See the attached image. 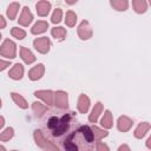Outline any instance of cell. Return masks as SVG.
Here are the masks:
<instances>
[{"label":"cell","mask_w":151,"mask_h":151,"mask_svg":"<svg viewBox=\"0 0 151 151\" xmlns=\"http://www.w3.org/2000/svg\"><path fill=\"white\" fill-rule=\"evenodd\" d=\"M34 139H35V143L38 146L42 147L44 151H60L52 142H50L48 139H46L44 137V134L41 133V131L39 130H35L34 131Z\"/></svg>","instance_id":"6da1fadb"},{"label":"cell","mask_w":151,"mask_h":151,"mask_svg":"<svg viewBox=\"0 0 151 151\" xmlns=\"http://www.w3.org/2000/svg\"><path fill=\"white\" fill-rule=\"evenodd\" d=\"M70 120H71V116H70V114H65L61 119H59L58 125L52 130V134H53L54 137H60V136H63V134L67 131V129H68Z\"/></svg>","instance_id":"7a4b0ae2"},{"label":"cell","mask_w":151,"mask_h":151,"mask_svg":"<svg viewBox=\"0 0 151 151\" xmlns=\"http://www.w3.org/2000/svg\"><path fill=\"white\" fill-rule=\"evenodd\" d=\"M15 44L9 40V39H6L4 41V44L0 46V54L6 57V58H15Z\"/></svg>","instance_id":"3957f363"},{"label":"cell","mask_w":151,"mask_h":151,"mask_svg":"<svg viewBox=\"0 0 151 151\" xmlns=\"http://www.w3.org/2000/svg\"><path fill=\"white\" fill-rule=\"evenodd\" d=\"M33 45L35 47V50L40 53H47L51 46V41L47 37H41V38H37L33 41Z\"/></svg>","instance_id":"277c9868"},{"label":"cell","mask_w":151,"mask_h":151,"mask_svg":"<svg viewBox=\"0 0 151 151\" xmlns=\"http://www.w3.org/2000/svg\"><path fill=\"white\" fill-rule=\"evenodd\" d=\"M78 35L83 40H87L92 37V29H91V26L87 21H85V20L81 21V24L78 27Z\"/></svg>","instance_id":"5b68a950"},{"label":"cell","mask_w":151,"mask_h":151,"mask_svg":"<svg viewBox=\"0 0 151 151\" xmlns=\"http://www.w3.org/2000/svg\"><path fill=\"white\" fill-rule=\"evenodd\" d=\"M34 96L38 97V98H40V99H42L47 105H53V104H54V100H53L54 93H53L52 91H50V90L35 91V92H34Z\"/></svg>","instance_id":"8992f818"},{"label":"cell","mask_w":151,"mask_h":151,"mask_svg":"<svg viewBox=\"0 0 151 151\" xmlns=\"http://www.w3.org/2000/svg\"><path fill=\"white\" fill-rule=\"evenodd\" d=\"M55 97V105L59 109H67L68 106V98H67V93L64 91H57L54 93Z\"/></svg>","instance_id":"52a82bcc"},{"label":"cell","mask_w":151,"mask_h":151,"mask_svg":"<svg viewBox=\"0 0 151 151\" xmlns=\"http://www.w3.org/2000/svg\"><path fill=\"white\" fill-rule=\"evenodd\" d=\"M32 19H33V15H32L29 8L28 7H24V9L21 12V15L19 18V24L22 25V26H28L31 24Z\"/></svg>","instance_id":"ba28073f"},{"label":"cell","mask_w":151,"mask_h":151,"mask_svg":"<svg viewBox=\"0 0 151 151\" xmlns=\"http://www.w3.org/2000/svg\"><path fill=\"white\" fill-rule=\"evenodd\" d=\"M44 71H45L44 65H42V64H38L37 66H34V67L28 72V77H29V79H32V80H38V79H40V78L42 77Z\"/></svg>","instance_id":"9c48e42d"},{"label":"cell","mask_w":151,"mask_h":151,"mask_svg":"<svg viewBox=\"0 0 151 151\" xmlns=\"http://www.w3.org/2000/svg\"><path fill=\"white\" fill-rule=\"evenodd\" d=\"M35 8H37V13H38L39 15L44 17V15H47V14H48V12H50V9H51V4H50L48 1L42 0V1L37 2Z\"/></svg>","instance_id":"30bf717a"},{"label":"cell","mask_w":151,"mask_h":151,"mask_svg":"<svg viewBox=\"0 0 151 151\" xmlns=\"http://www.w3.org/2000/svg\"><path fill=\"white\" fill-rule=\"evenodd\" d=\"M90 106V99L86 94H80L78 99V110L80 113H86Z\"/></svg>","instance_id":"8fae6325"},{"label":"cell","mask_w":151,"mask_h":151,"mask_svg":"<svg viewBox=\"0 0 151 151\" xmlns=\"http://www.w3.org/2000/svg\"><path fill=\"white\" fill-rule=\"evenodd\" d=\"M132 124H133V122L129 117H126V116H122L118 119V129L122 132H125V131L130 130V127L132 126Z\"/></svg>","instance_id":"7c38bea8"},{"label":"cell","mask_w":151,"mask_h":151,"mask_svg":"<svg viewBox=\"0 0 151 151\" xmlns=\"http://www.w3.org/2000/svg\"><path fill=\"white\" fill-rule=\"evenodd\" d=\"M22 74H24V67H22V65H21V64H19V63H18V64H15V65L13 66V68L8 72L9 78L15 79V80L21 79Z\"/></svg>","instance_id":"4fadbf2b"},{"label":"cell","mask_w":151,"mask_h":151,"mask_svg":"<svg viewBox=\"0 0 151 151\" xmlns=\"http://www.w3.org/2000/svg\"><path fill=\"white\" fill-rule=\"evenodd\" d=\"M20 55L26 64H32L35 60V57L33 55V53L26 47H20Z\"/></svg>","instance_id":"5bb4252c"},{"label":"cell","mask_w":151,"mask_h":151,"mask_svg":"<svg viewBox=\"0 0 151 151\" xmlns=\"http://www.w3.org/2000/svg\"><path fill=\"white\" fill-rule=\"evenodd\" d=\"M101 111H103V105H101V103H97V104L94 105V107H93V110H92L90 117H88V120H90L91 123H96L97 119H98V117H99V114L101 113Z\"/></svg>","instance_id":"9a60e30c"},{"label":"cell","mask_w":151,"mask_h":151,"mask_svg":"<svg viewBox=\"0 0 151 151\" xmlns=\"http://www.w3.org/2000/svg\"><path fill=\"white\" fill-rule=\"evenodd\" d=\"M149 130H150V124L146 123V122H145V123H142V124H139L138 127L136 129V131H134V137L142 138Z\"/></svg>","instance_id":"2e32d148"},{"label":"cell","mask_w":151,"mask_h":151,"mask_svg":"<svg viewBox=\"0 0 151 151\" xmlns=\"http://www.w3.org/2000/svg\"><path fill=\"white\" fill-rule=\"evenodd\" d=\"M48 27V22L47 21H38L33 27H32V33L33 34H39V33H42L47 29Z\"/></svg>","instance_id":"e0dca14e"},{"label":"cell","mask_w":151,"mask_h":151,"mask_svg":"<svg viewBox=\"0 0 151 151\" xmlns=\"http://www.w3.org/2000/svg\"><path fill=\"white\" fill-rule=\"evenodd\" d=\"M132 6L134 8V11L137 13H143L146 11V7H147V4L145 0H133L132 1Z\"/></svg>","instance_id":"ac0fdd59"},{"label":"cell","mask_w":151,"mask_h":151,"mask_svg":"<svg viewBox=\"0 0 151 151\" xmlns=\"http://www.w3.org/2000/svg\"><path fill=\"white\" fill-rule=\"evenodd\" d=\"M101 125L104 127H106V129L112 127V113L109 110L105 111V113H104V116L101 118Z\"/></svg>","instance_id":"d6986e66"},{"label":"cell","mask_w":151,"mask_h":151,"mask_svg":"<svg viewBox=\"0 0 151 151\" xmlns=\"http://www.w3.org/2000/svg\"><path fill=\"white\" fill-rule=\"evenodd\" d=\"M51 33L58 40H63L66 37V29L64 27H54V28H52V32Z\"/></svg>","instance_id":"ffe728a7"},{"label":"cell","mask_w":151,"mask_h":151,"mask_svg":"<svg viewBox=\"0 0 151 151\" xmlns=\"http://www.w3.org/2000/svg\"><path fill=\"white\" fill-rule=\"evenodd\" d=\"M12 99L14 100V103H15L18 106H20V107H22V109H26V107L28 106L27 101H26L20 94H18V93H15V92L12 93Z\"/></svg>","instance_id":"44dd1931"},{"label":"cell","mask_w":151,"mask_h":151,"mask_svg":"<svg viewBox=\"0 0 151 151\" xmlns=\"http://www.w3.org/2000/svg\"><path fill=\"white\" fill-rule=\"evenodd\" d=\"M92 133H93V138L96 139V140H100L101 138H104V137H106L107 136V131H104V130H101V129H99V127H97V126H93L92 129Z\"/></svg>","instance_id":"7402d4cb"},{"label":"cell","mask_w":151,"mask_h":151,"mask_svg":"<svg viewBox=\"0 0 151 151\" xmlns=\"http://www.w3.org/2000/svg\"><path fill=\"white\" fill-rule=\"evenodd\" d=\"M127 5L129 4L126 0H112L111 1V6H113L118 11H125L127 8Z\"/></svg>","instance_id":"603a6c76"},{"label":"cell","mask_w":151,"mask_h":151,"mask_svg":"<svg viewBox=\"0 0 151 151\" xmlns=\"http://www.w3.org/2000/svg\"><path fill=\"white\" fill-rule=\"evenodd\" d=\"M20 5L18 2H12L9 6H8V9H7V15L9 17V19H14L17 13H18V9H19Z\"/></svg>","instance_id":"cb8c5ba5"},{"label":"cell","mask_w":151,"mask_h":151,"mask_svg":"<svg viewBox=\"0 0 151 151\" xmlns=\"http://www.w3.org/2000/svg\"><path fill=\"white\" fill-rule=\"evenodd\" d=\"M46 110H47V107L44 106L42 104H40V103H38V101L33 103V111H34V113L37 114V117H41V116L46 112Z\"/></svg>","instance_id":"d4e9b609"},{"label":"cell","mask_w":151,"mask_h":151,"mask_svg":"<svg viewBox=\"0 0 151 151\" xmlns=\"http://www.w3.org/2000/svg\"><path fill=\"white\" fill-rule=\"evenodd\" d=\"M76 21H77V15H76V13L72 12V11H68V12L66 13V19H65L66 25L70 26V27H72V26L76 25Z\"/></svg>","instance_id":"484cf974"},{"label":"cell","mask_w":151,"mask_h":151,"mask_svg":"<svg viewBox=\"0 0 151 151\" xmlns=\"http://www.w3.org/2000/svg\"><path fill=\"white\" fill-rule=\"evenodd\" d=\"M63 145H64V149H65L66 151H78V147H77L76 144L70 139V137H67V138L64 140Z\"/></svg>","instance_id":"4316f807"},{"label":"cell","mask_w":151,"mask_h":151,"mask_svg":"<svg viewBox=\"0 0 151 151\" xmlns=\"http://www.w3.org/2000/svg\"><path fill=\"white\" fill-rule=\"evenodd\" d=\"M13 129L12 127H7L4 132H1L0 133V140H4V142H7V140H9L12 137H13Z\"/></svg>","instance_id":"83f0119b"},{"label":"cell","mask_w":151,"mask_h":151,"mask_svg":"<svg viewBox=\"0 0 151 151\" xmlns=\"http://www.w3.org/2000/svg\"><path fill=\"white\" fill-rule=\"evenodd\" d=\"M11 33L17 39H24L25 35H26V32L24 29H21V28H18V27H13L12 31H11Z\"/></svg>","instance_id":"f1b7e54d"},{"label":"cell","mask_w":151,"mask_h":151,"mask_svg":"<svg viewBox=\"0 0 151 151\" xmlns=\"http://www.w3.org/2000/svg\"><path fill=\"white\" fill-rule=\"evenodd\" d=\"M61 14H63V12H61V9H60V8L54 9L53 15H52V22H54V24L59 22V21L61 20Z\"/></svg>","instance_id":"f546056e"},{"label":"cell","mask_w":151,"mask_h":151,"mask_svg":"<svg viewBox=\"0 0 151 151\" xmlns=\"http://www.w3.org/2000/svg\"><path fill=\"white\" fill-rule=\"evenodd\" d=\"M58 123H59V119L57 118V117H51L50 119H48V123H47V126H48V129H51V130H53L57 125H58Z\"/></svg>","instance_id":"4dcf8cb0"},{"label":"cell","mask_w":151,"mask_h":151,"mask_svg":"<svg viewBox=\"0 0 151 151\" xmlns=\"http://www.w3.org/2000/svg\"><path fill=\"white\" fill-rule=\"evenodd\" d=\"M96 149H97V151H110L109 147H107V145L104 144V143H101V142H97Z\"/></svg>","instance_id":"1f68e13d"},{"label":"cell","mask_w":151,"mask_h":151,"mask_svg":"<svg viewBox=\"0 0 151 151\" xmlns=\"http://www.w3.org/2000/svg\"><path fill=\"white\" fill-rule=\"evenodd\" d=\"M7 66H9V61H4V60H0V71L5 70Z\"/></svg>","instance_id":"d6a6232c"},{"label":"cell","mask_w":151,"mask_h":151,"mask_svg":"<svg viewBox=\"0 0 151 151\" xmlns=\"http://www.w3.org/2000/svg\"><path fill=\"white\" fill-rule=\"evenodd\" d=\"M118 151H131V150H130V147H129L126 144H123V145H120V146H119Z\"/></svg>","instance_id":"836d02e7"},{"label":"cell","mask_w":151,"mask_h":151,"mask_svg":"<svg viewBox=\"0 0 151 151\" xmlns=\"http://www.w3.org/2000/svg\"><path fill=\"white\" fill-rule=\"evenodd\" d=\"M5 26H6V21H5V19H4V17L0 15V28H4Z\"/></svg>","instance_id":"e575fe53"},{"label":"cell","mask_w":151,"mask_h":151,"mask_svg":"<svg viewBox=\"0 0 151 151\" xmlns=\"http://www.w3.org/2000/svg\"><path fill=\"white\" fill-rule=\"evenodd\" d=\"M4 124H5V119H4V117L0 116V129L4 126Z\"/></svg>","instance_id":"d590c367"},{"label":"cell","mask_w":151,"mask_h":151,"mask_svg":"<svg viewBox=\"0 0 151 151\" xmlns=\"http://www.w3.org/2000/svg\"><path fill=\"white\" fill-rule=\"evenodd\" d=\"M150 142H151V138H149V139H147V143H146L147 147H150Z\"/></svg>","instance_id":"8d00e7d4"},{"label":"cell","mask_w":151,"mask_h":151,"mask_svg":"<svg viewBox=\"0 0 151 151\" xmlns=\"http://www.w3.org/2000/svg\"><path fill=\"white\" fill-rule=\"evenodd\" d=\"M0 151H6V149H5L4 146H1V145H0Z\"/></svg>","instance_id":"74e56055"},{"label":"cell","mask_w":151,"mask_h":151,"mask_svg":"<svg viewBox=\"0 0 151 151\" xmlns=\"http://www.w3.org/2000/svg\"><path fill=\"white\" fill-rule=\"evenodd\" d=\"M0 107H1V100H0Z\"/></svg>","instance_id":"f35d334b"},{"label":"cell","mask_w":151,"mask_h":151,"mask_svg":"<svg viewBox=\"0 0 151 151\" xmlns=\"http://www.w3.org/2000/svg\"><path fill=\"white\" fill-rule=\"evenodd\" d=\"M0 39H1V34H0Z\"/></svg>","instance_id":"ab89813d"},{"label":"cell","mask_w":151,"mask_h":151,"mask_svg":"<svg viewBox=\"0 0 151 151\" xmlns=\"http://www.w3.org/2000/svg\"><path fill=\"white\" fill-rule=\"evenodd\" d=\"M13 151H18V150H13Z\"/></svg>","instance_id":"60d3db41"}]
</instances>
